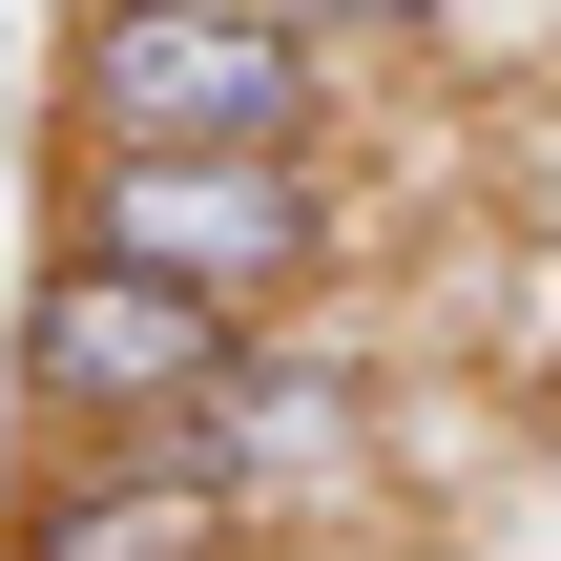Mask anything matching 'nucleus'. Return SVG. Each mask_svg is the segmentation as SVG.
<instances>
[{
  "label": "nucleus",
  "mask_w": 561,
  "mask_h": 561,
  "mask_svg": "<svg viewBox=\"0 0 561 561\" xmlns=\"http://www.w3.org/2000/svg\"><path fill=\"white\" fill-rule=\"evenodd\" d=\"M354 42L291 0H83L62 21V146H333Z\"/></svg>",
  "instance_id": "1"
},
{
  "label": "nucleus",
  "mask_w": 561,
  "mask_h": 561,
  "mask_svg": "<svg viewBox=\"0 0 561 561\" xmlns=\"http://www.w3.org/2000/svg\"><path fill=\"white\" fill-rule=\"evenodd\" d=\"M62 250H125L208 312H271L354 250L333 146H62Z\"/></svg>",
  "instance_id": "2"
},
{
  "label": "nucleus",
  "mask_w": 561,
  "mask_h": 561,
  "mask_svg": "<svg viewBox=\"0 0 561 561\" xmlns=\"http://www.w3.org/2000/svg\"><path fill=\"white\" fill-rule=\"evenodd\" d=\"M229 333H250V312H208V291H167V271H125V250H62V229H42L21 312H0V396H21L42 437H167V416L229 375Z\"/></svg>",
  "instance_id": "3"
},
{
  "label": "nucleus",
  "mask_w": 561,
  "mask_h": 561,
  "mask_svg": "<svg viewBox=\"0 0 561 561\" xmlns=\"http://www.w3.org/2000/svg\"><path fill=\"white\" fill-rule=\"evenodd\" d=\"M167 458H187L250 541H291V520H333V500L375 479V375H354V354H291V333H229V375L167 416Z\"/></svg>",
  "instance_id": "4"
},
{
  "label": "nucleus",
  "mask_w": 561,
  "mask_h": 561,
  "mask_svg": "<svg viewBox=\"0 0 561 561\" xmlns=\"http://www.w3.org/2000/svg\"><path fill=\"white\" fill-rule=\"evenodd\" d=\"M250 520L167 458V437H42L21 500H0V561H229Z\"/></svg>",
  "instance_id": "5"
},
{
  "label": "nucleus",
  "mask_w": 561,
  "mask_h": 561,
  "mask_svg": "<svg viewBox=\"0 0 561 561\" xmlns=\"http://www.w3.org/2000/svg\"><path fill=\"white\" fill-rule=\"evenodd\" d=\"M291 21H312V42H437L458 0H291Z\"/></svg>",
  "instance_id": "6"
}]
</instances>
